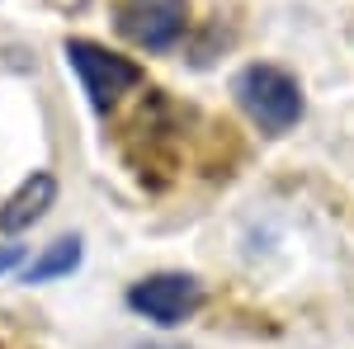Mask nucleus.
I'll use <instances>...</instances> for the list:
<instances>
[{"label":"nucleus","instance_id":"nucleus-1","mask_svg":"<svg viewBox=\"0 0 354 349\" xmlns=\"http://www.w3.org/2000/svg\"><path fill=\"white\" fill-rule=\"evenodd\" d=\"M236 104L245 109V118L260 133L279 137L302 118V90L288 71L255 62V66H245L241 76H236Z\"/></svg>","mask_w":354,"mask_h":349},{"label":"nucleus","instance_id":"nucleus-2","mask_svg":"<svg viewBox=\"0 0 354 349\" xmlns=\"http://www.w3.org/2000/svg\"><path fill=\"white\" fill-rule=\"evenodd\" d=\"M66 57H71L85 95H90V109H95L100 118H109L113 104L142 81V71H137L128 57L109 53V48H100V43H66Z\"/></svg>","mask_w":354,"mask_h":349},{"label":"nucleus","instance_id":"nucleus-3","mask_svg":"<svg viewBox=\"0 0 354 349\" xmlns=\"http://www.w3.org/2000/svg\"><path fill=\"white\" fill-rule=\"evenodd\" d=\"M198 302H203V283L189 274H151L128 288V307L156 326H180L198 312Z\"/></svg>","mask_w":354,"mask_h":349},{"label":"nucleus","instance_id":"nucleus-4","mask_svg":"<svg viewBox=\"0 0 354 349\" xmlns=\"http://www.w3.org/2000/svg\"><path fill=\"white\" fill-rule=\"evenodd\" d=\"M189 24V5L185 0H137L118 15V28L133 38L137 48H151V53H165Z\"/></svg>","mask_w":354,"mask_h":349},{"label":"nucleus","instance_id":"nucleus-5","mask_svg":"<svg viewBox=\"0 0 354 349\" xmlns=\"http://www.w3.org/2000/svg\"><path fill=\"white\" fill-rule=\"evenodd\" d=\"M57 198V175H48V170H38V175H28L24 185L15 189V198L0 208V232H24V227H33L38 217L53 208Z\"/></svg>","mask_w":354,"mask_h":349},{"label":"nucleus","instance_id":"nucleus-6","mask_svg":"<svg viewBox=\"0 0 354 349\" xmlns=\"http://www.w3.org/2000/svg\"><path fill=\"white\" fill-rule=\"evenodd\" d=\"M81 265V236H62L57 245L43 250V260L38 265L24 269L28 283H48V279H62V274H71V269Z\"/></svg>","mask_w":354,"mask_h":349},{"label":"nucleus","instance_id":"nucleus-7","mask_svg":"<svg viewBox=\"0 0 354 349\" xmlns=\"http://www.w3.org/2000/svg\"><path fill=\"white\" fill-rule=\"evenodd\" d=\"M19 260H24V245H0V274H5V269H15Z\"/></svg>","mask_w":354,"mask_h":349},{"label":"nucleus","instance_id":"nucleus-8","mask_svg":"<svg viewBox=\"0 0 354 349\" xmlns=\"http://www.w3.org/2000/svg\"><path fill=\"white\" fill-rule=\"evenodd\" d=\"M147 349H170V345H147Z\"/></svg>","mask_w":354,"mask_h":349}]
</instances>
